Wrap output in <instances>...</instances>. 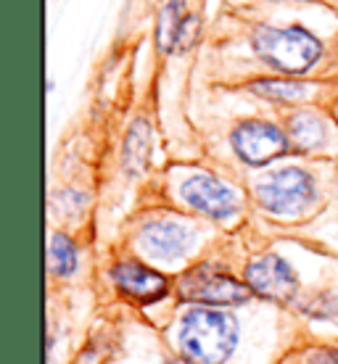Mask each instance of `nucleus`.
<instances>
[{
    "label": "nucleus",
    "mask_w": 338,
    "mask_h": 364,
    "mask_svg": "<svg viewBox=\"0 0 338 364\" xmlns=\"http://www.w3.org/2000/svg\"><path fill=\"white\" fill-rule=\"evenodd\" d=\"M230 143H233L238 159L248 166H265L288 151V137L283 129H278L275 124L262 122V119L241 122L233 129Z\"/></svg>",
    "instance_id": "5"
},
{
    "label": "nucleus",
    "mask_w": 338,
    "mask_h": 364,
    "mask_svg": "<svg viewBox=\"0 0 338 364\" xmlns=\"http://www.w3.org/2000/svg\"><path fill=\"white\" fill-rule=\"evenodd\" d=\"M177 341L191 364H225L236 351L238 322L228 311L199 306L183 317Z\"/></svg>",
    "instance_id": "1"
},
{
    "label": "nucleus",
    "mask_w": 338,
    "mask_h": 364,
    "mask_svg": "<svg viewBox=\"0 0 338 364\" xmlns=\"http://www.w3.org/2000/svg\"><path fill=\"white\" fill-rule=\"evenodd\" d=\"M193 246V230L177 219H154L140 230V248L151 259L174 262L183 259Z\"/></svg>",
    "instance_id": "8"
},
{
    "label": "nucleus",
    "mask_w": 338,
    "mask_h": 364,
    "mask_svg": "<svg viewBox=\"0 0 338 364\" xmlns=\"http://www.w3.org/2000/svg\"><path fill=\"white\" fill-rule=\"evenodd\" d=\"M180 296L185 301L193 304H204L211 309H220V306H238V304H246L251 296V288L246 282L230 277L228 272H220L214 267L204 264L196 267L180 280Z\"/></svg>",
    "instance_id": "4"
},
{
    "label": "nucleus",
    "mask_w": 338,
    "mask_h": 364,
    "mask_svg": "<svg viewBox=\"0 0 338 364\" xmlns=\"http://www.w3.org/2000/svg\"><path fill=\"white\" fill-rule=\"evenodd\" d=\"M256 198L262 203V209L275 217H296L315 203L317 182L299 166H285L256 182Z\"/></svg>",
    "instance_id": "3"
},
{
    "label": "nucleus",
    "mask_w": 338,
    "mask_h": 364,
    "mask_svg": "<svg viewBox=\"0 0 338 364\" xmlns=\"http://www.w3.org/2000/svg\"><path fill=\"white\" fill-rule=\"evenodd\" d=\"M246 285L267 301H291L299 293V274L283 256L265 254L246 267Z\"/></svg>",
    "instance_id": "7"
},
{
    "label": "nucleus",
    "mask_w": 338,
    "mask_h": 364,
    "mask_svg": "<svg viewBox=\"0 0 338 364\" xmlns=\"http://www.w3.org/2000/svg\"><path fill=\"white\" fill-rule=\"evenodd\" d=\"M288 132H291V140L302 151H315V148L325 146V137H328L325 122L317 114H310V111L293 114L288 119Z\"/></svg>",
    "instance_id": "12"
},
{
    "label": "nucleus",
    "mask_w": 338,
    "mask_h": 364,
    "mask_svg": "<svg viewBox=\"0 0 338 364\" xmlns=\"http://www.w3.org/2000/svg\"><path fill=\"white\" fill-rule=\"evenodd\" d=\"M148 161H151V124L146 119H137L125 137V169L130 174H143Z\"/></svg>",
    "instance_id": "11"
},
{
    "label": "nucleus",
    "mask_w": 338,
    "mask_h": 364,
    "mask_svg": "<svg viewBox=\"0 0 338 364\" xmlns=\"http://www.w3.org/2000/svg\"><path fill=\"white\" fill-rule=\"evenodd\" d=\"M180 196L191 209L211 219H230L241 209L238 193L230 188L228 182H222L220 177H211V174L188 177L180 185Z\"/></svg>",
    "instance_id": "6"
},
{
    "label": "nucleus",
    "mask_w": 338,
    "mask_h": 364,
    "mask_svg": "<svg viewBox=\"0 0 338 364\" xmlns=\"http://www.w3.org/2000/svg\"><path fill=\"white\" fill-rule=\"evenodd\" d=\"M251 90L262 98L278 100V103H291V100H302L307 95V87L299 82H285V80H259L251 85Z\"/></svg>",
    "instance_id": "14"
},
{
    "label": "nucleus",
    "mask_w": 338,
    "mask_h": 364,
    "mask_svg": "<svg viewBox=\"0 0 338 364\" xmlns=\"http://www.w3.org/2000/svg\"><path fill=\"white\" fill-rule=\"evenodd\" d=\"M193 35H196V18L185 14V0H167L156 27L159 50L162 53L185 50L193 43Z\"/></svg>",
    "instance_id": "9"
},
{
    "label": "nucleus",
    "mask_w": 338,
    "mask_h": 364,
    "mask_svg": "<svg viewBox=\"0 0 338 364\" xmlns=\"http://www.w3.org/2000/svg\"><path fill=\"white\" fill-rule=\"evenodd\" d=\"M317 359H320V362H315V364H338V356L330 354V351H320Z\"/></svg>",
    "instance_id": "15"
},
{
    "label": "nucleus",
    "mask_w": 338,
    "mask_h": 364,
    "mask_svg": "<svg viewBox=\"0 0 338 364\" xmlns=\"http://www.w3.org/2000/svg\"><path fill=\"white\" fill-rule=\"evenodd\" d=\"M111 277H114L119 291L135 301H156L167 293L164 277L156 269L140 264V262H132V259L130 262H119L111 269Z\"/></svg>",
    "instance_id": "10"
},
{
    "label": "nucleus",
    "mask_w": 338,
    "mask_h": 364,
    "mask_svg": "<svg viewBox=\"0 0 338 364\" xmlns=\"http://www.w3.org/2000/svg\"><path fill=\"white\" fill-rule=\"evenodd\" d=\"M251 48L267 66L283 74L310 72L322 55V43L304 27H259Z\"/></svg>",
    "instance_id": "2"
},
{
    "label": "nucleus",
    "mask_w": 338,
    "mask_h": 364,
    "mask_svg": "<svg viewBox=\"0 0 338 364\" xmlns=\"http://www.w3.org/2000/svg\"><path fill=\"white\" fill-rule=\"evenodd\" d=\"M80 264V254L77 246L72 243V237H66L64 232H56L51 237V246H48V267L56 277H69L77 272Z\"/></svg>",
    "instance_id": "13"
}]
</instances>
